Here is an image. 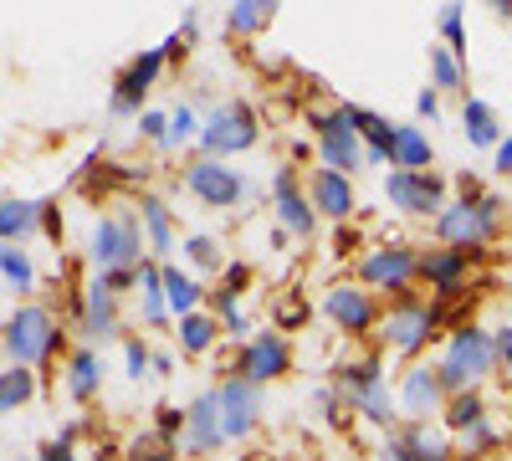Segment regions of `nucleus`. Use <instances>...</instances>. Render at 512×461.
I'll list each match as a JSON object with an SVG mask.
<instances>
[{
	"label": "nucleus",
	"mask_w": 512,
	"mask_h": 461,
	"mask_svg": "<svg viewBox=\"0 0 512 461\" xmlns=\"http://www.w3.org/2000/svg\"><path fill=\"white\" fill-rule=\"evenodd\" d=\"M313 211H323V216H333V221H349V216L359 211L349 175H338V170H318V175H313Z\"/></svg>",
	"instance_id": "aec40b11"
},
{
	"label": "nucleus",
	"mask_w": 512,
	"mask_h": 461,
	"mask_svg": "<svg viewBox=\"0 0 512 461\" xmlns=\"http://www.w3.org/2000/svg\"><path fill=\"white\" fill-rule=\"evenodd\" d=\"M164 292H169V308H175L180 318H190L195 303H200V282L185 277L180 267H164Z\"/></svg>",
	"instance_id": "7c9ffc66"
},
{
	"label": "nucleus",
	"mask_w": 512,
	"mask_h": 461,
	"mask_svg": "<svg viewBox=\"0 0 512 461\" xmlns=\"http://www.w3.org/2000/svg\"><path fill=\"white\" fill-rule=\"evenodd\" d=\"M446 426L451 431H477V426H487V400L477 395V390H466V395H451L446 400Z\"/></svg>",
	"instance_id": "cd10ccee"
},
{
	"label": "nucleus",
	"mask_w": 512,
	"mask_h": 461,
	"mask_svg": "<svg viewBox=\"0 0 512 461\" xmlns=\"http://www.w3.org/2000/svg\"><path fill=\"white\" fill-rule=\"evenodd\" d=\"M98 461H113V451H103V456H98Z\"/></svg>",
	"instance_id": "8fccbe9b"
},
{
	"label": "nucleus",
	"mask_w": 512,
	"mask_h": 461,
	"mask_svg": "<svg viewBox=\"0 0 512 461\" xmlns=\"http://www.w3.org/2000/svg\"><path fill=\"white\" fill-rule=\"evenodd\" d=\"M139 221L149 226V246L154 251H175V216H169V205L159 195H144L139 200Z\"/></svg>",
	"instance_id": "a878e982"
},
{
	"label": "nucleus",
	"mask_w": 512,
	"mask_h": 461,
	"mask_svg": "<svg viewBox=\"0 0 512 461\" xmlns=\"http://www.w3.org/2000/svg\"><path fill=\"white\" fill-rule=\"evenodd\" d=\"M0 272H6V287H11V292H31V282H36V272H31V262H26L21 246L0 251Z\"/></svg>",
	"instance_id": "f704fd0d"
},
{
	"label": "nucleus",
	"mask_w": 512,
	"mask_h": 461,
	"mask_svg": "<svg viewBox=\"0 0 512 461\" xmlns=\"http://www.w3.org/2000/svg\"><path fill=\"white\" fill-rule=\"evenodd\" d=\"M384 446H395L405 461H451V456H456V451H451V446H446V441L431 431V426H425V421H410V426H400V431H395L390 441H384Z\"/></svg>",
	"instance_id": "4be33fe9"
},
{
	"label": "nucleus",
	"mask_w": 512,
	"mask_h": 461,
	"mask_svg": "<svg viewBox=\"0 0 512 461\" xmlns=\"http://www.w3.org/2000/svg\"><path fill=\"white\" fill-rule=\"evenodd\" d=\"M431 77L436 88H461V57L451 47H431Z\"/></svg>",
	"instance_id": "e433bc0d"
},
{
	"label": "nucleus",
	"mask_w": 512,
	"mask_h": 461,
	"mask_svg": "<svg viewBox=\"0 0 512 461\" xmlns=\"http://www.w3.org/2000/svg\"><path fill=\"white\" fill-rule=\"evenodd\" d=\"M210 344H216V318H210V313L180 318V349H185V354H205Z\"/></svg>",
	"instance_id": "72a5a7b5"
},
{
	"label": "nucleus",
	"mask_w": 512,
	"mask_h": 461,
	"mask_svg": "<svg viewBox=\"0 0 512 461\" xmlns=\"http://www.w3.org/2000/svg\"><path fill=\"white\" fill-rule=\"evenodd\" d=\"M62 344V328L52 318V308H41V303H26L6 318V354L11 364H41V359H52Z\"/></svg>",
	"instance_id": "20e7f679"
},
{
	"label": "nucleus",
	"mask_w": 512,
	"mask_h": 461,
	"mask_svg": "<svg viewBox=\"0 0 512 461\" xmlns=\"http://www.w3.org/2000/svg\"><path fill=\"white\" fill-rule=\"evenodd\" d=\"M200 123H205V118H195V108H180L175 118H169V144H185V139H200Z\"/></svg>",
	"instance_id": "ea45409f"
},
{
	"label": "nucleus",
	"mask_w": 512,
	"mask_h": 461,
	"mask_svg": "<svg viewBox=\"0 0 512 461\" xmlns=\"http://www.w3.org/2000/svg\"><path fill=\"white\" fill-rule=\"evenodd\" d=\"M190 456H205V451H216V446H226V436H221V400H216V390H205V395H195L190 400V426H185V441H180Z\"/></svg>",
	"instance_id": "dca6fc26"
},
{
	"label": "nucleus",
	"mask_w": 512,
	"mask_h": 461,
	"mask_svg": "<svg viewBox=\"0 0 512 461\" xmlns=\"http://www.w3.org/2000/svg\"><path fill=\"white\" fill-rule=\"evenodd\" d=\"M267 21H272V6H262V0H241V6L226 16V31H236V36L241 31H262Z\"/></svg>",
	"instance_id": "c9c22d12"
},
{
	"label": "nucleus",
	"mask_w": 512,
	"mask_h": 461,
	"mask_svg": "<svg viewBox=\"0 0 512 461\" xmlns=\"http://www.w3.org/2000/svg\"><path fill=\"white\" fill-rule=\"evenodd\" d=\"M287 369H292V349H287V339H282V328H267V333H256V339L241 344L236 380H246V385L262 390L267 380H282Z\"/></svg>",
	"instance_id": "1a4fd4ad"
},
{
	"label": "nucleus",
	"mask_w": 512,
	"mask_h": 461,
	"mask_svg": "<svg viewBox=\"0 0 512 461\" xmlns=\"http://www.w3.org/2000/svg\"><path fill=\"white\" fill-rule=\"evenodd\" d=\"M441 400H446V385H441V369H431V364H415L400 380V405L415 415V421H425L431 410H441Z\"/></svg>",
	"instance_id": "a211bd4d"
},
{
	"label": "nucleus",
	"mask_w": 512,
	"mask_h": 461,
	"mask_svg": "<svg viewBox=\"0 0 512 461\" xmlns=\"http://www.w3.org/2000/svg\"><path fill=\"white\" fill-rule=\"evenodd\" d=\"M497 359H502V364L512 369V323H507V328L497 333Z\"/></svg>",
	"instance_id": "49530a36"
},
{
	"label": "nucleus",
	"mask_w": 512,
	"mask_h": 461,
	"mask_svg": "<svg viewBox=\"0 0 512 461\" xmlns=\"http://www.w3.org/2000/svg\"><path fill=\"white\" fill-rule=\"evenodd\" d=\"M384 195H390V205L405 216H431V211L441 216L446 211V185L431 170H390Z\"/></svg>",
	"instance_id": "9d476101"
},
{
	"label": "nucleus",
	"mask_w": 512,
	"mask_h": 461,
	"mask_svg": "<svg viewBox=\"0 0 512 461\" xmlns=\"http://www.w3.org/2000/svg\"><path fill=\"white\" fill-rule=\"evenodd\" d=\"M256 139H262V123H256V113L246 103H221V108H210L205 123H200L205 159H231V154L251 149Z\"/></svg>",
	"instance_id": "39448f33"
},
{
	"label": "nucleus",
	"mask_w": 512,
	"mask_h": 461,
	"mask_svg": "<svg viewBox=\"0 0 512 461\" xmlns=\"http://www.w3.org/2000/svg\"><path fill=\"white\" fill-rule=\"evenodd\" d=\"M139 303H144V318L149 323H164V313H169V292H164V267H139Z\"/></svg>",
	"instance_id": "c85d7f7f"
},
{
	"label": "nucleus",
	"mask_w": 512,
	"mask_h": 461,
	"mask_svg": "<svg viewBox=\"0 0 512 461\" xmlns=\"http://www.w3.org/2000/svg\"><path fill=\"white\" fill-rule=\"evenodd\" d=\"M185 426H190V410H175V405H159V421H154V431L159 436H169V441H185Z\"/></svg>",
	"instance_id": "58836bf2"
},
{
	"label": "nucleus",
	"mask_w": 512,
	"mask_h": 461,
	"mask_svg": "<svg viewBox=\"0 0 512 461\" xmlns=\"http://www.w3.org/2000/svg\"><path fill=\"white\" fill-rule=\"evenodd\" d=\"M349 118H354L359 139H369L364 164H395V134H400V123L379 118V113H369V108H349Z\"/></svg>",
	"instance_id": "412c9836"
},
{
	"label": "nucleus",
	"mask_w": 512,
	"mask_h": 461,
	"mask_svg": "<svg viewBox=\"0 0 512 461\" xmlns=\"http://www.w3.org/2000/svg\"><path fill=\"white\" fill-rule=\"evenodd\" d=\"M144 236H139V211H118L93 226V262L98 272H123V267H144Z\"/></svg>",
	"instance_id": "0eeeda50"
},
{
	"label": "nucleus",
	"mask_w": 512,
	"mask_h": 461,
	"mask_svg": "<svg viewBox=\"0 0 512 461\" xmlns=\"http://www.w3.org/2000/svg\"><path fill=\"white\" fill-rule=\"evenodd\" d=\"M492 364H497V333H487V328H477V323H461L456 333H451V349H446V359L436 364L441 369V385L451 390V395H466L482 374H492Z\"/></svg>",
	"instance_id": "7ed1b4c3"
},
{
	"label": "nucleus",
	"mask_w": 512,
	"mask_h": 461,
	"mask_svg": "<svg viewBox=\"0 0 512 461\" xmlns=\"http://www.w3.org/2000/svg\"><path fill=\"white\" fill-rule=\"evenodd\" d=\"M144 369H154V354H149L139 339H128V349H123V374H128V380H144Z\"/></svg>",
	"instance_id": "a19ab883"
},
{
	"label": "nucleus",
	"mask_w": 512,
	"mask_h": 461,
	"mask_svg": "<svg viewBox=\"0 0 512 461\" xmlns=\"http://www.w3.org/2000/svg\"><path fill=\"white\" fill-rule=\"evenodd\" d=\"M272 200H277L282 231L313 236V205L303 200V190H297V170H277V175H272Z\"/></svg>",
	"instance_id": "f3484780"
},
{
	"label": "nucleus",
	"mask_w": 512,
	"mask_h": 461,
	"mask_svg": "<svg viewBox=\"0 0 512 461\" xmlns=\"http://www.w3.org/2000/svg\"><path fill=\"white\" fill-rule=\"evenodd\" d=\"M384 333L379 339L390 344L395 354H420L425 349V339L441 328V318H436V303H420L415 292H400L395 298V308L384 313V323H379Z\"/></svg>",
	"instance_id": "6e6552de"
},
{
	"label": "nucleus",
	"mask_w": 512,
	"mask_h": 461,
	"mask_svg": "<svg viewBox=\"0 0 512 461\" xmlns=\"http://www.w3.org/2000/svg\"><path fill=\"white\" fill-rule=\"evenodd\" d=\"M277 328L287 333V328H303L308 318H313V308H308V298H297V292H287V298H277Z\"/></svg>",
	"instance_id": "4c0bfd02"
},
{
	"label": "nucleus",
	"mask_w": 512,
	"mask_h": 461,
	"mask_svg": "<svg viewBox=\"0 0 512 461\" xmlns=\"http://www.w3.org/2000/svg\"><path fill=\"white\" fill-rule=\"evenodd\" d=\"M164 57H169L164 47H149L144 57L128 62V72L118 77V88H113V113H134V108H144V93L154 88V77H159Z\"/></svg>",
	"instance_id": "2eb2a0df"
},
{
	"label": "nucleus",
	"mask_w": 512,
	"mask_h": 461,
	"mask_svg": "<svg viewBox=\"0 0 512 461\" xmlns=\"http://www.w3.org/2000/svg\"><path fill=\"white\" fill-rule=\"evenodd\" d=\"M31 395H36V374H31L26 364H11L6 374H0V405H6V410L26 405Z\"/></svg>",
	"instance_id": "2f4dec72"
},
{
	"label": "nucleus",
	"mask_w": 512,
	"mask_h": 461,
	"mask_svg": "<svg viewBox=\"0 0 512 461\" xmlns=\"http://www.w3.org/2000/svg\"><path fill=\"white\" fill-rule=\"evenodd\" d=\"M139 129H144V139L169 144V118H164V113H139Z\"/></svg>",
	"instance_id": "c03bdc74"
},
{
	"label": "nucleus",
	"mask_w": 512,
	"mask_h": 461,
	"mask_svg": "<svg viewBox=\"0 0 512 461\" xmlns=\"http://www.w3.org/2000/svg\"><path fill=\"white\" fill-rule=\"evenodd\" d=\"M359 277L369 287H384V292H405L410 277H420V257L410 246H374V251H364Z\"/></svg>",
	"instance_id": "f8f14e48"
},
{
	"label": "nucleus",
	"mask_w": 512,
	"mask_h": 461,
	"mask_svg": "<svg viewBox=\"0 0 512 461\" xmlns=\"http://www.w3.org/2000/svg\"><path fill=\"white\" fill-rule=\"evenodd\" d=\"M461 123H466V139H472L477 149H497L502 144V123H497V113L482 98H466L461 103Z\"/></svg>",
	"instance_id": "393cba45"
},
{
	"label": "nucleus",
	"mask_w": 512,
	"mask_h": 461,
	"mask_svg": "<svg viewBox=\"0 0 512 461\" xmlns=\"http://www.w3.org/2000/svg\"><path fill=\"white\" fill-rule=\"evenodd\" d=\"M502 231V200L497 195H466L451 200L446 211L436 216V236L456 251H482L492 236Z\"/></svg>",
	"instance_id": "f03ea898"
},
{
	"label": "nucleus",
	"mask_w": 512,
	"mask_h": 461,
	"mask_svg": "<svg viewBox=\"0 0 512 461\" xmlns=\"http://www.w3.org/2000/svg\"><path fill=\"white\" fill-rule=\"evenodd\" d=\"M67 395L72 400H93L98 395V354L93 349H77L67 364Z\"/></svg>",
	"instance_id": "c756f323"
},
{
	"label": "nucleus",
	"mask_w": 512,
	"mask_h": 461,
	"mask_svg": "<svg viewBox=\"0 0 512 461\" xmlns=\"http://www.w3.org/2000/svg\"><path fill=\"white\" fill-rule=\"evenodd\" d=\"M185 185L195 200L216 205V211H226V205H236L241 195H251V185L241 180V170H231L226 159H195L185 170Z\"/></svg>",
	"instance_id": "9b49d317"
},
{
	"label": "nucleus",
	"mask_w": 512,
	"mask_h": 461,
	"mask_svg": "<svg viewBox=\"0 0 512 461\" xmlns=\"http://www.w3.org/2000/svg\"><path fill=\"white\" fill-rule=\"evenodd\" d=\"M36 226H47V205L6 195V205H0V236H6V246H16V236H31Z\"/></svg>",
	"instance_id": "b1692460"
},
{
	"label": "nucleus",
	"mask_w": 512,
	"mask_h": 461,
	"mask_svg": "<svg viewBox=\"0 0 512 461\" xmlns=\"http://www.w3.org/2000/svg\"><path fill=\"white\" fill-rule=\"evenodd\" d=\"M185 251H190V262H195V267H216V262H221V246L210 241V236H190Z\"/></svg>",
	"instance_id": "37998d69"
},
{
	"label": "nucleus",
	"mask_w": 512,
	"mask_h": 461,
	"mask_svg": "<svg viewBox=\"0 0 512 461\" xmlns=\"http://www.w3.org/2000/svg\"><path fill=\"white\" fill-rule=\"evenodd\" d=\"M441 36H446V47L461 57L466 52V36H461V6H446L441 11Z\"/></svg>",
	"instance_id": "79ce46f5"
},
{
	"label": "nucleus",
	"mask_w": 512,
	"mask_h": 461,
	"mask_svg": "<svg viewBox=\"0 0 512 461\" xmlns=\"http://www.w3.org/2000/svg\"><path fill=\"white\" fill-rule=\"evenodd\" d=\"M333 390L344 395V405H349V410H359L364 421H374V426H395V421H400L390 390H384V364H379V354H364V359L338 364Z\"/></svg>",
	"instance_id": "f257e3e1"
},
{
	"label": "nucleus",
	"mask_w": 512,
	"mask_h": 461,
	"mask_svg": "<svg viewBox=\"0 0 512 461\" xmlns=\"http://www.w3.org/2000/svg\"><path fill=\"white\" fill-rule=\"evenodd\" d=\"M308 123H313V134H318V154H323L328 170L354 175L359 164H364V154H369V149L359 144V129H354L349 108H313V113H308Z\"/></svg>",
	"instance_id": "423d86ee"
},
{
	"label": "nucleus",
	"mask_w": 512,
	"mask_h": 461,
	"mask_svg": "<svg viewBox=\"0 0 512 461\" xmlns=\"http://www.w3.org/2000/svg\"><path fill=\"white\" fill-rule=\"evenodd\" d=\"M216 400H221V436L226 441H241L256 431L262 421V390L246 385V380H221L216 385Z\"/></svg>",
	"instance_id": "ddd939ff"
},
{
	"label": "nucleus",
	"mask_w": 512,
	"mask_h": 461,
	"mask_svg": "<svg viewBox=\"0 0 512 461\" xmlns=\"http://www.w3.org/2000/svg\"><path fill=\"white\" fill-rule=\"evenodd\" d=\"M82 328L93 333V339H113L118 333V308H113V287L98 277L88 292H82Z\"/></svg>",
	"instance_id": "5701e85b"
},
{
	"label": "nucleus",
	"mask_w": 512,
	"mask_h": 461,
	"mask_svg": "<svg viewBox=\"0 0 512 461\" xmlns=\"http://www.w3.org/2000/svg\"><path fill=\"white\" fill-rule=\"evenodd\" d=\"M497 175H512V139L497 144Z\"/></svg>",
	"instance_id": "de8ad7c7"
},
{
	"label": "nucleus",
	"mask_w": 512,
	"mask_h": 461,
	"mask_svg": "<svg viewBox=\"0 0 512 461\" xmlns=\"http://www.w3.org/2000/svg\"><path fill=\"white\" fill-rule=\"evenodd\" d=\"M323 313L344 328V333H369L379 323V308H374V292L364 287H349V282H338L328 287V298H323Z\"/></svg>",
	"instance_id": "4468645a"
},
{
	"label": "nucleus",
	"mask_w": 512,
	"mask_h": 461,
	"mask_svg": "<svg viewBox=\"0 0 512 461\" xmlns=\"http://www.w3.org/2000/svg\"><path fill=\"white\" fill-rule=\"evenodd\" d=\"M374 461H405V456H400L395 446H379V456H374Z\"/></svg>",
	"instance_id": "09e8293b"
},
{
	"label": "nucleus",
	"mask_w": 512,
	"mask_h": 461,
	"mask_svg": "<svg viewBox=\"0 0 512 461\" xmlns=\"http://www.w3.org/2000/svg\"><path fill=\"white\" fill-rule=\"evenodd\" d=\"M472 257H477V251H456V246L425 251V257H420V277L431 282L436 292H456V287H466V272H472Z\"/></svg>",
	"instance_id": "6ab92c4d"
},
{
	"label": "nucleus",
	"mask_w": 512,
	"mask_h": 461,
	"mask_svg": "<svg viewBox=\"0 0 512 461\" xmlns=\"http://www.w3.org/2000/svg\"><path fill=\"white\" fill-rule=\"evenodd\" d=\"M415 113L436 123V118H441V103H436V93H420V98H415Z\"/></svg>",
	"instance_id": "a18cd8bd"
},
{
	"label": "nucleus",
	"mask_w": 512,
	"mask_h": 461,
	"mask_svg": "<svg viewBox=\"0 0 512 461\" xmlns=\"http://www.w3.org/2000/svg\"><path fill=\"white\" fill-rule=\"evenodd\" d=\"M123 456H128V461H180V446L169 441V436H159V431H144V436L128 441Z\"/></svg>",
	"instance_id": "473e14b6"
},
{
	"label": "nucleus",
	"mask_w": 512,
	"mask_h": 461,
	"mask_svg": "<svg viewBox=\"0 0 512 461\" xmlns=\"http://www.w3.org/2000/svg\"><path fill=\"white\" fill-rule=\"evenodd\" d=\"M425 164H431V139H425V129L400 123V134H395V170H425Z\"/></svg>",
	"instance_id": "bb28decb"
}]
</instances>
